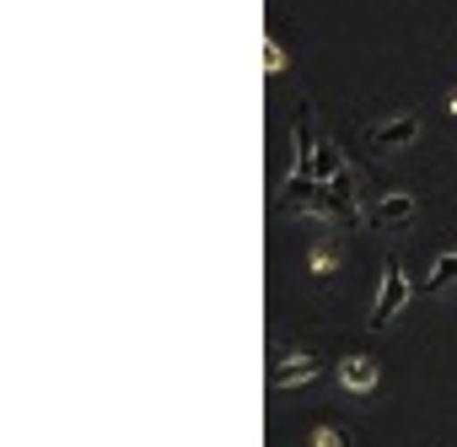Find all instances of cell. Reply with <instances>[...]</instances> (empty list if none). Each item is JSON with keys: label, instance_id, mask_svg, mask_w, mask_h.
<instances>
[{"label": "cell", "instance_id": "3", "mask_svg": "<svg viewBox=\"0 0 457 447\" xmlns=\"http://www.w3.org/2000/svg\"><path fill=\"white\" fill-rule=\"evenodd\" d=\"M339 383H345V388H355V393H366V388L377 383V361H366V356L339 361Z\"/></svg>", "mask_w": 457, "mask_h": 447}, {"label": "cell", "instance_id": "6", "mask_svg": "<svg viewBox=\"0 0 457 447\" xmlns=\"http://www.w3.org/2000/svg\"><path fill=\"white\" fill-rule=\"evenodd\" d=\"M452 281H457V254H441L436 275H425V291H441V286H452Z\"/></svg>", "mask_w": 457, "mask_h": 447}, {"label": "cell", "instance_id": "5", "mask_svg": "<svg viewBox=\"0 0 457 447\" xmlns=\"http://www.w3.org/2000/svg\"><path fill=\"white\" fill-rule=\"evenodd\" d=\"M377 215H382V221H409V215H414V194H387V199L377 205Z\"/></svg>", "mask_w": 457, "mask_h": 447}, {"label": "cell", "instance_id": "1", "mask_svg": "<svg viewBox=\"0 0 457 447\" xmlns=\"http://www.w3.org/2000/svg\"><path fill=\"white\" fill-rule=\"evenodd\" d=\"M409 302V275L398 270V265H387V281H382V297H377V308H371V329H382L387 318H398V308Z\"/></svg>", "mask_w": 457, "mask_h": 447}, {"label": "cell", "instance_id": "2", "mask_svg": "<svg viewBox=\"0 0 457 447\" xmlns=\"http://www.w3.org/2000/svg\"><path fill=\"white\" fill-rule=\"evenodd\" d=\"M318 372H323V361L296 356V361H286V367H275V372H270V388H275V393H286L291 383H307V377H318Z\"/></svg>", "mask_w": 457, "mask_h": 447}, {"label": "cell", "instance_id": "4", "mask_svg": "<svg viewBox=\"0 0 457 447\" xmlns=\"http://www.w3.org/2000/svg\"><path fill=\"white\" fill-rule=\"evenodd\" d=\"M420 135V119H393V124H382L371 140H377V151H393V146H409Z\"/></svg>", "mask_w": 457, "mask_h": 447}, {"label": "cell", "instance_id": "7", "mask_svg": "<svg viewBox=\"0 0 457 447\" xmlns=\"http://www.w3.org/2000/svg\"><path fill=\"white\" fill-rule=\"evenodd\" d=\"M312 447H350V431H334V426H318V431H312Z\"/></svg>", "mask_w": 457, "mask_h": 447}]
</instances>
